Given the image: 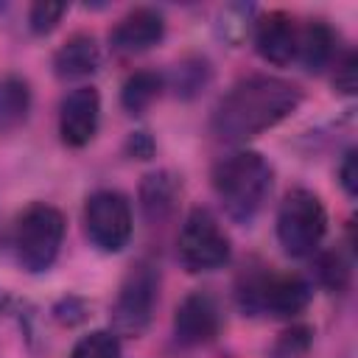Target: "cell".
I'll return each mask as SVG.
<instances>
[{"label":"cell","instance_id":"1","mask_svg":"<svg viewBox=\"0 0 358 358\" xmlns=\"http://www.w3.org/2000/svg\"><path fill=\"white\" fill-rule=\"evenodd\" d=\"M302 90L277 76H246L235 81L210 115V134L221 143H246L285 117H291L302 103Z\"/></svg>","mask_w":358,"mask_h":358},{"label":"cell","instance_id":"2","mask_svg":"<svg viewBox=\"0 0 358 358\" xmlns=\"http://www.w3.org/2000/svg\"><path fill=\"white\" fill-rule=\"evenodd\" d=\"M210 182L224 213L235 224H252L271 196L274 168L263 154L241 148L213 165Z\"/></svg>","mask_w":358,"mask_h":358},{"label":"cell","instance_id":"3","mask_svg":"<svg viewBox=\"0 0 358 358\" xmlns=\"http://www.w3.org/2000/svg\"><path fill=\"white\" fill-rule=\"evenodd\" d=\"M313 288L302 274L274 271L271 266H252L235 282L238 308L246 316L294 319L310 305Z\"/></svg>","mask_w":358,"mask_h":358},{"label":"cell","instance_id":"4","mask_svg":"<svg viewBox=\"0 0 358 358\" xmlns=\"http://www.w3.org/2000/svg\"><path fill=\"white\" fill-rule=\"evenodd\" d=\"M64 232H67V221L59 207L45 201L28 204L11 227V252L17 266L25 268L28 274L48 271L62 252Z\"/></svg>","mask_w":358,"mask_h":358},{"label":"cell","instance_id":"5","mask_svg":"<svg viewBox=\"0 0 358 358\" xmlns=\"http://www.w3.org/2000/svg\"><path fill=\"white\" fill-rule=\"evenodd\" d=\"M157 305H159V268L151 260H137L126 271L115 294L109 310L112 333L129 338L143 336L154 322Z\"/></svg>","mask_w":358,"mask_h":358},{"label":"cell","instance_id":"6","mask_svg":"<svg viewBox=\"0 0 358 358\" xmlns=\"http://www.w3.org/2000/svg\"><path fill=\"white\" fill-rule=\"evenodd\" d=\"M327 232V210L308 187L285 193L277 210V241L288 257H310Z\"/></svg>","mask_w":358,"mask_h":358},{"label":"cell","instance_id":"7","mask_svg":"<svg viewBox=\"0 0 358 358\" xmlns=\"http://www.w3.org/2000/svg\"><path fill=\"white\" fill-rule=\"evenodd\" d=\"M176 257L190 274L224 268L232 257L229 235L207 207H193L176 238Z\"/></svg>","mask_w":358,"mask_h":358},{"label":"cell","instance_id":"8","mask_svg":"<svg viewBox=\"0 0 358 358\" xmlns=\"http://www.w3.org/2000/svg\"><path fill=\"white\" fill-rule=\"evenodd\" d=\"M131 204L120 190H95L84 201V232L87 241L106 255L123 252L131 241Z\"/></svg>","mask_w":358,"mask_h":358},{"label":"cell","instance_id":"9","mask_svg":"<svg viewBox=\"0 0 358 358\" xmlns=\"http://www.w3.org/2000/svg\"><path fill=\"white\" fill-rule=\"evenodd\" d=\"M221 333V308L213 294L190 291L173 313V338L179 347H204Z\"/></svg>","mask_w":358,"mask_h":358},{"label":"cell","instance_id":"10","mask_svg":"<svg viewBox=\"0 0 358 358\" xmlns=\"http://www.w3.org/2000/svg\"><path fill=\"white\" fill-rule=\"evenodd\" d=\"M101 126V95L95 87H76L59 103V137L67 148L92 143Z\"/></svg>","mask_w":358,"mask_h":358},{"label":"cell","instance_id":"11","mask_svg":"<svg viewBox=\"0 0 358 358\" xmlns=\"http://www.w3.org/2000/svg\"><path fill=\"white\" fill-rule=\"evenodd\" d=\"M165 39V17L151 6H137L123 14L109 31V45L120 56H140Z\"/></svg>","mask_w":358,"mask_h":358},{"label":"cell","instance_id":"12","mask_svg":"<svg viewBox=\"0 0 358 358\" xmlns=\"http://www.w3.org/2000/svg\"><path fill=\"white\" fill-rule=\"evenodd\" d=\"M255 50L263 62L285 67L296 56V25L285 11H268L255 20Z\"/></svg>","mask_w":358,"mask_h":358},{"label":"cell","instance_id":"13","mask_svg":"<svg viewBox=\"0 0 358 358\" xmlns=\"http://www.w3.org/2000/svg\"><path fill=\"white\" fill-rule=\"evenodd\" d=\"M179 196H182V179L173 171L162 168V171L145 173L143 182H140V210H143V218L151 227H162L165 221L173 218Z\"/></svg>","mask_w":358,"mask_h":358},{"label":"cell","instance_id":"14","mask_svg":"<svg viewBox=\"0 0 358 358\" xmlns=\"http://www.w3.org/2000/svg\"><path fill=\"white\" fill-rule=\"evenodd\" d=\"M338 53V34L324 20H310L308 25L296 28V62L308 73H322L333 64Z\"/></svg>","mask_w":358,"mask_h":358},{"label":"cell","instance_id":"15","mask_svg":"<svg viewBox=\"0 0 358 358\" xmlns=\"http://www.w3.org/2000/svg\"><path fill=\"white\" fill-rule=\"evenodd\" d=\"M101 67V48L92 34H73L64 39V45L53 53V73L62 81H76L98 73Z\"/></svg>","mask_w":358,"mask_h":358},{"label":"cell","instance_id":"16","mask_svg":"<svg viewBox=\"0 0 358 358\" xmlns=\"http://www.w3.org/2000/svg\"><path fill=\"white\" fill-rule=\"evenodd\" d=\"M31 103H34L31 84L22 76L17 73L0 76V134H11L28 120Z\"/></svg>","mask_w":358,"mask_h":358},{"label":"cell","instance_id":"17","mask_svg":"<svg viewBox=\"0 0 358 358\" xmlns=\"http://www.w3.org/2000/svg\"><path fill=\"white\" fill-rule=\"evenodd\" d=\"M210 81H213V64L207 56H185L165 76V87L179 101H193L210 87Z\"/></svg>","mask_w":358,"mask_h":358},{"label":"cell","instance_id":"18","mask_svg":"<svg viewBox=\"0 0 358 358\" xmlns=\"http://www.w3.org/2000/svg\"><path fill=\"white\" fill-rule=\"evenodd\" d=\"M165 90V76L157 70H134L120 87V106L129 115H143Z\"/></svg>","mask_w":358,"mask_h":358},{"label":"cell","instance_id":"19","mask_svg":"<svg viewBox=\"0 0 358 358\" xmlns=\"http://www.w3.org/2000/svg\"><path fill=\"white\" fill-rule=\"evenodd\" d=\"M70 358H123L120 336H115L112 330H92L76 341Z\"/></svg>","mask_w":358,"mask_h":358},{"label":"cell","instance_id":"20","mask_svg":"<svg viewBox=\"0 0 358 358\" xmlns=\"http://www.w3.org/2000/svg\"><path fill=\"white\" fill-rule=\"evenodd\" d=\"M350 274H352L350 260H347L338 249H330V252L319 255V260H316V277H319V282H322L324 288H330V291H344V288L350 285Z\"/></svg>","mask_w":358,"mask_h":358},{"label":"cell","instance_id":"21","mask_svg":"<svg viewBox=\"0 0 358 358\" xmlns=\"http://www.w3.org/2000/svg\"><path fill=\"white\" fill-rule=\"evenodd\" d=\"M310 344H313V327L291 324L277 336V341L268 350V358H305Z\"/></svg>","mask_w":358,"mask_h":358},{"label":"cell","instance_id":"22","mask_svg":"<svg viewBox=\"0 0 358 358\" xmlns=\"http://www.w3.org/2000/svg\"><path fill=\"white\" fill-rule=\"evenodd\" d=\"M252 17H255L252 6H227V8H221V14H218V34H221V39L238 45L252 31V25H255Z\"/></svg>","mask_w":358,"mask_h":358},{"label":"cell","instance_id":"23","mask_svg":"<svg viewBox=\"0 0 358 358\" xmlns=\"http://www.w3.org/2000/svg\"><path fill=\"white\" fill-rule=\"evenodd\" d=\"M64 14H67V3H48V0H39V3H34L31 11H28V28H31V34H36V36H48V34L62 22Z\"/></svg>","mask_w":358,"mask_h":358},{"label":"cell","instance_id":"24","mask_svg":"<svg viewBox=\"0 0 358 358\" xmlns=\"http://www.w3.org/2000/svg\"><path fill=\"white\" fill-rule=\"evenodd\" d=\"M333 87L344 95H352L358 90V59L350 50L344 59H336V73H333Z\"/></svg>","mask_w":358,"mask_h":358},{"label":"cell","instance_id":"25","mask_svg":"<svg viewBox=\"0 0 358 358\" xmlns=\"http://www.w3.org/2000/svg\"><path fill=\"white\" fill-rule=\"evenodd\" d=\"M338 182L350 199L358 196V154H355V148H350L344 154V159L338 165Z\"/></svg>","mask_w":358,"mask_h":358},{"label":"cell","instance_id":"26","mask_svg":"<svg viewBox=\"0 0 358 358\" xmlns=\"http://www.w3.org/2000/svg\"><path fill=\"white\" fill-rule=\"evenodd\" d=\"M154 151H157V143H154V137L148 131H131L126 137V154L131 159H151Z\"/></svg>","mask_w":358,"mask_h":358},{"label":"cell","instance_id":"27","mask_svg":"<svg viewBox=\"0 0 358 358\" xmlns=\"http://www.w3.org/2000/svg\"><path fill=\"white\" fill-rule=\"evenodd\" d=\"M0 310H3V294H0Z\"/></svg>","mask_w":358,"mask_h":358}]
</instances>
